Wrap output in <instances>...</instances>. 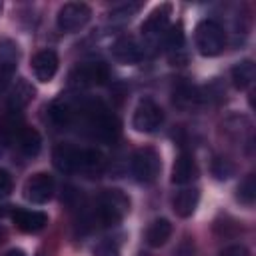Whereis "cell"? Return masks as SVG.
I'll list each match as a JSON object with an SVG mask.
<instances>
[{"label":"cell","mask_w":256,"mask_h":256,"mask_svg":"<svg viewBox=\"0 0 256 256\" xmlns=\"http://www.w3.org/2000/svg\"><path fill=\"white\" fill-rule=\"evenodd\" d=\"M54 166L64 174H98L104 168V154L96 148H76L72 144H58L52 154Z\"/></svg>","instance_id":"obj_1"},{"label":"cell","mask_w":256,"mask_h":256,"mask_svg":"<svg viewBox=\"0 0 256 256\" xmlns=\"http://www.w3.org/2000/svg\"><path fill=\"white\" fill-rule=\"evenodd\" d=\"M130 212V198L122 190H104L98 198V218L104 226H114Z\"/></svg>","instance_id":"obj_2"},{"label":"cell","mask_w":256,"mask_h":256,"mask_svg":"<svg viewBox=\"0 0 256 256\" xmlns=\"http://www.w3.org/2000/svg\"><path fill=\"white\" fill-rule=\"evenodd\" d=\"M194 42H196V48L202 56L206 58H214L218 56L224 46H226V34H224V28L214 22V20H202L198 26H196V32H194Z\"/></svg>","instance_id":"obj_3"},{"label":"cell","mask_w":256,"mask_h":256,"mask_svg":"<svg viewBox=\"0 0 256 256\" xmlns=\"http://www.w3.org/2000/svg\"><path fill=\"white\" fill-rule=\"evenodd\" d=\"M130 166H132V176L140 184H152L160 176L162 160H160V154L154 148L144 146V148H138L134 152Z\"/></svg>","instance_id":"obj_4"},{"label":"cell","mask_w":256,"mask_h":256,"mask_svg":"<svg viewBox=\"0 0 256 256\" xmlns=\"http://www.w3.org/2000/svg\"><path fill=\"white\" fill-rule=\"evenodd\" d=\"M162 122H164L162 108L152 98H142L134 110L132 128L140 134H152L162 126Z\"/></svg>","instance_id":"obj_5"},{"label":"cell","mask_w":256,"mask_h":256,"mask_svg":"<svg viewBox=\"0 0 256 256\" xmlns=\"http://www.w3.org/2000/svg\"><path fill=\"white\" fill-rule=\"evenodd\" d=\"M92 18V10L84 2H68L58 10L56 24L62 32H76L84 28Z\"/></svg>","instance_id":"obj_6"},{"label":"cell","mask_w":256,"mask_h":256,"mask_svg":"<svg viewBox=\"0 0 256 256\" xmlns=\"http://www.w3.org/2000/svg\"><path fill=\"white\" fill-rule=\"evenodd\" d=\"M54 194V178L46 172L30 176L24 184V198L32 204H46Z\"/></svg>","instance_id":"obj_7"},{"label":"cell","mask_w":256,"mask_h":256,"mask_svg":"<svg viewBox=\"0 0 256 256\" xmlns=\"http://www.w3.org/2000/svg\"><path fill=\"white\" fill-rule=\"evenodd\" d=\"M106 78H108V68L102 62L80 64L70 72L72 86H98V84H104Z\"/></svg>","instance_id":"obj_8"},{"label":"cell","mask_w":256,"mask_h":256,"mask_svg":"<svg viewBox=\"0 0 256 256\" xmlns=\"http://www.w3.org/2000/svg\"><path fill=\"white\" fill-rule=\"evenodd\" d=\"M170 16H172V6L170 4H160L158 8H154L140 26L142 36L144 38H160L166 32L168 24H170Z\"/></svg>","instance_id":"obj_9"},{"label":"cell","mask_w":256,"mask_h":256,"mask_svg":"<svg viewBox=\"0 0 256 256\" xmlns=\"http://www.w3.org/2000/svg\"><path fill=\"white\" fill-rule=\"evenodd\" d=\"M12 220L18 230L26 234H36L46 228L48 216L40 210H26V208H14L12 210Z\"/></svg>","instance_id":"obj_10"},{"label":"cell","mask_w":256,"mask_h":256,"mask_svg":"<svg viewBox=\"0 0 256 256\" xmlns=\"http://www.w3.org/2000/svg\"><path fill=\"white\" fill-rule=\"evenodd\" d=\"M112 56L120 64H138L144 58V52L132 36H122L112 44Z\"/></svg>","instance_id":"obj_11"},{"label":"cell","mask_w":256,"mask_h":256,"mask_svg":"<svg viewBox=\"0 0 256 256\" xmlns=\"http://www.w3.org/2000/svg\"><path fill=\"white\" fill-rule=\"evenodd\" d=\"M32 72L38 82H50L58 72V54L54 50H40L32 58Z\"/></svg>","instance_id":"obj_12"},{"label":"cell","mask_w":256,"mask_h":256,"mask_svg":"<svg viewBox=\"0 0 256 256\" xmlns=\"http://www.w3.org/2000/svg\"><path fill=\"white\" fill-rule=\"evenodd\" d=\"M198 178V166H196V160L192 154H180L174 162V168H172V182L174 184H190Z\"/></svg>","instance_id":"obj_13"},{"label":"cell","mask_w":256,"mask_h":256,"mask_svg":"<svg viewBox=\"0 0 256 256\" xmlns=\"http://www.w3.org/2000/svg\"><path fill=\"white\" fill-rule=\"evenodd\" d=\"M198 202H200V192L196 188H184L174 196L172 206L180 218H190L196 212Z\"/></svg>","instance_id":"obj_14"},{"label":"cell","mask_w":256,"mask_h":256,"mask_svg":"<svg viewBox=\"0 0 256 256\" xmlns=\"http://www.w3.org/2000/svg\"><path fill=\"white\" fill-rule=\"evenodd\" d=\"M32 98H34V88H32V84H28V80H24V78H18V80L14 82L10 94H8V108H10L12 112H18V110H22L24 106H28Z\"/></svg>","instance_id":"obj_15"},{"label":"cell","mask_w":256,"mask_h":256,"mask_svg":"<svg viewBox=\"0 0 256 256\" xmlns=\"http://www.w3.org/2000/svg\"><path fill=\"white\" fill-rule=\"evenodd\" d=\"M18 46L12 40H0V80L10 78L16 70Z\"/></svg>","instance_id":"obj_16"},{"label":"cell","mask_w":256,"mask_h":256,"mask_svg":"<svg viewBox=\"0 0 256 256\" xmlns=\"http://www.w3.org/2000/svg\"><path fill=\"white\" fill-rule=\"evenodd\" d=\"M170 236H172V224H170V220H166V218L154 220V222L148 226V230H146V242H148V246H152V248L164 246V244L170 240Z\"/></svg>","instance_id":"obj_17"},{"label":"cell","mask_w":256,"mask_h":256,"mask_svg":"<svg viewBox=\"0 0 256 256\" xmlns=\"http://www.w3.org/2000/svg\"><path fill=\"white\" fill-rule=\"evenodd\" d=\"M232 84L236 90H246L252 86L254 78H256V66L252 60H242L232 68Z\"/></svg>","instance_id":"obj_18"},{"label":"cell","mask_w":256,"mask_h":256,"mask_svg":"<svg viewBox=\"0 0 256 256\" xmlns=\"http://www.w3.org/2000/svg\"><path fill=\"white\" fill-rule=\"evenodd\" d=\"M200 102H202V94L192 84H186L184 82V84H180L174 90V104L178 108H182V110H192V108L200 106Z\"/></svg>","instance_id":"obj_19"},{"label":"cell","mask_w":256,"mask_h":256,"mask_svg":"<svg viewBox=\"0 0 256 256\" xmlns=\"http://www.w3.org/2000/svg\"><path fill=\"white\" fill-rule=\"evenodd\" d=\"M18 148H20V152L26 156V158H34V156H38V152H40V148H42V138H40V134H38V130H34V128H22L20 132H18Z\"/></svg>","instance_id":"obj_20"},{"label":"cell","mask_w":256,"mask_h":256,"mask_svg":"<svg viewBox=\"0 0 256 256\" xmlns=\"http://www.w3.org/2000/svg\"><path fill=\"white\" fill-rule=\"evenodd\" d=\"M236 196H238V200H240L242 204H246V206H252V204H254V200H256V176H254V174H248V176L240 182Z\"/></svg>","instance_id":"obj_21"},{"label":"cell","mask_w":256,"mask_h":256,"mask_svg":"<svg viewBox=\"0 0 256 256\" xmlns=\"http://www.w3.org/2000/svg\"><path fill=\"white\" fill-rule=\"evenodd\" d=\"M212 176L216 180H228L230 176H234V164L228 160V158H222V156H216L212 160Z\"/></svg>","instance_id":"obj_22"},{"label":"cell","mask_w":256,"mask_h":256,"mask_svg":"<svg viewBox=\"0 0 256 256\" xmlns=\"http://www.w3.org/2000/svg\"><path fill=\"white\" fill-rule=\"evenodd\" d=\"M142 8V4L140 2H132V4H122L120 8H116V10H112L110 12V18H122V20H126V18H132L138 10Z\"/></svg>","instance_id":"obj_23"},{"label":"cell","mask_w":256,"mask_h":256,"mask_svg":"<svg viewBox=\"0 0 256 256\" xmlns=\"http://www.w3.org/2000/svg\"><path fill=\"white\" fill-rule=\"evenodd\" d=\"M166 44H168V48L170 50H182V46H184V32H182V26L178 24V26H174L170 32H168V38H166Z\"/></svg>","instance_id":"obj_24"},{"label":"cell","mask_w":256,"mask_h":256,"mask_svg":"<svg viewBox=\"0 0 256 256\" xmlns=\"http://www.w3.org/2000/svg\"><path fill=\"white\" fill-rule=\"evenodd\" d=\"M10 128H12V124H8V122H2V124H0V156H2V154L8 150V146L12 144V136H14V134H12Z\"/></svg>","instance_id":"obj_25"},{"label":"cell","mask_w":256,"mask_h":256,"mask_svg":"<svg viewBox=\"0 0 256 256\" xmlns=\"http://www.w3.org/2000/svg\"><path fill=\"white\" fill-rule=\"evenodd\" d=\"M12 192V176L6 170H0V200Z\"/></svg>","instance_id":"obj_26"},{"label":"cell","mask_w":256,"mask_h":256,"mask_svg":"<svg viewBox=\"0 0 256 256\" xmlns=\"http://www.w3.org/2000/svg\"><path fill=\"white\" fill-rule=\"evenodd\" d=\"M218 256H250V250L242 244H232V246H226L224 250H220Z\"/></svg>","instance_id":"obj_27"},{"label":"cell","mask_w":256,"mask_h":256,"mask_svg":"<svg viewBox=\"0 0 256 256\" xmlns=\"http://www.w3.org/2000/svg\"><path fill=\"white\" fill-rule=\"evenodd\" d=\"M94 256H118V248L106 242V244H100V246L94 250Z\"/></svg>","instance_id":"obj_28"},{"label":"cell","mask_w":256,"mask_h":256,"mask_svg":"<svg viewBox=\"0 0 256 256\" xmlns=\"http://www.w3.org/2000/svg\"><path fill=\"white\" fill-rule=\"evenodd\" d=\"M176 256H194V246H192V242H184V244H180Z\"/></svg>","instance_id":"obj_29"},{"label":"cell","mask_w":256,"mask_h":256,"mask_svg":"<svg viewBox=\"0 0 256 256\" xmlns=\"http://www.w3.org/2000/svg\"><path fill=\"white\" fill-rule=\"evenodd\" d=\"M6 256H26V254H24L22 250H16V248H14V250H10Z\"/></svg>","instance_id":"obj_30"},{"label":"cell","mask_w":256,"mask_h":256,"mask_svg":"<svg viewBox=\"0 0 256 256\" xmlns=\"http://www.w3.org/2000/svg\"><path fill=\"white\" fill-rule=\"evenodd\" d=\"M138 256H150V254H146V252H140V254H138Z\"/></svg>","instance_id":"obj_31"},{"label":"cell","mask_w":256,"mask_h":256,"mask_svg":"<svg viewBox=\"0 0 256 256\" xmlns=\"http://www.w3.org/2000/svg\"><path fill=\"white\" fill-rule=\"evenodd\" d=\"M0 10H2V2H0Z\"/></svg>","instance_id":"obj_32"}]
</instances>
